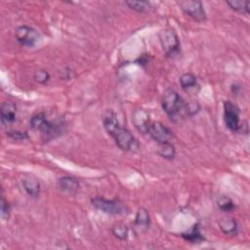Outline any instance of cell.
<instances>
[{"label":"cell","mask_w":250,"mask_h":250,"mask_svg":"<svg viewBox=\"0 0 250 250\" xmlns=\"http://www.w3.org/2000/svg\"><path fill=\"white\" fill-rule=\"evenodd\" d=\"M103 125L106 133L114 140L116 146L123 151H136L140 145L131 132L122 127L112 111H107L103 117Z\"/></svg>","instance_id":"6da1fadb"},{"label":"cell","mask_w":250,"mask_h":250,"mask_svg":"<svg viewBox=\"0 0 250 250\" xmlns=\"http://www.w3.org/2000/svg\"><path fill=\"white\" fill-rule=\"evenodd\" d=\"M161 106L168 118L176 124L182 123L190 115L188 104L172 88L166 89L161 98Z\"/></svg>","instance_id":"7a4b0ae2"},{"label":"cell","mask_w":250,"mask_h":250,"mask_svg":"<svg viewBox=\"0 0 250 250\" xmlns=\"http://www.w3.org/2000/svg\"><path fill=\"white\" fill-rule=\"evenodd\" d=\"M29 125L32 130L39 132L46 141L62 135L65 128V124L62 119H49L43 111L34 113L29 120Z\"/></svg>","instance_id":"3957f363"},{"label":"cell","mask_w":250,"mask_h":250,"mask_svg":"<svg viewBox=\"0 0 250 250\" xmlns=\"http://www.w3.org/2000/svg\"><path fill=\"white\" fill-rule=\"evenodd\" d=\"M158 38L162 50L166 57L175 58L181 52V43L178 34L171 27H165L158 33Z\"/></svg>","instance_id":"277c9868"},{"label":"cell","mask_w":250,"mask_h":250,"mask_svg":"<svg viewBox=\"0 0 250 250\" xmlns=\"http://www.w3.org/2000/svg\"><path fill=\"white\" fill-rule=\"evenodd\" d=\"M91 203L96 209L108 215L121 216L128 212L127 207L118 199H106L101 196H96L91 199Z\"/></svg>","instance_id":"5b68a950"},{"label":"cell","mask_w":250,"mask_h":250,"mask_svg":"<svg viewBox=\"0 0 250 250\" xmlns=\"http://www.w3.org/2000/svg\"><path fill=\"white\" fill-rule=\"evenodd\" d=\"M224 122L226 127L232 133L240 132L242 129L240 109L231 101H226L224 103Z\"/></svg>","instance_id":"8992f818"},{"label":"cell","mask_w":250,"mask_h":250,"mask_svg":"<svg viewBox=\"0 0 250 250\" xmlns=\"http://www.w3.org/2000/svg\"><path fill=\"white\" fill-rule=\"evenodd\" d=\"M180 9L192 20L198 22H204L207 20V15L201 1L198 0H181L177 1Z\"/></svg>","instance_id":"52a82bcc"},{"label":"cell","mask_w":250,"mask_h":250,"mask_svg":"<svg viewBox=\"0 0 250 250\" xmlns=\"http://www.w3.org/2000/svg\"><path fill=\"white\" fill-rule=\"evenodd\" d=\"M15 37L17 41L23 47L32 48L39 41V33L36 29L28 25H21L16 29Z\"/></svg>","instance_id":"ba28073f"},{"label":"cell","mask_w":250,"mask_h":250,"mask_svg":"<svg viewBox=\"0 0 250 250\" xmlns=\"http://www.w3.org/2000/svg\"><path fill=\"white\" fill-rule=\"evenodd\" d=\"M147 134L157 144L172 143V141L175 139L173 132L160 121H152Z\"/></svg>","instance_id":"9c48e42d"},{"label":"cell","mask_w":250,"mask_h":250,"mask_svg":"<svg viewBox=\"0 0 250 250\" xmlns=\"http://www.w3.org/2000/svg\"><path fill=\"white\" fill-rule=\"evenodd\" d=\"M151 120L148 112L144 108H136L132 113V123L142 134H147Z\"/></svg>","instance_id":"30bf717a"},{"label":"cell","mask_w":250,"mask_h":250,"mask_svg":"<svg viewBox=\"0 0 250 250\" xmlns=\"http://www.w3.org/2000/svg\"><path fill=\"white\" fill-rule=\"evenodd\" d=\"M17 105L14 102L12 101H5L0 109V118L1 122L4 126H9L15 123L17 120Z\"/></svg>","instance_id":"8fae6325"},{"label":"cell","mask_w":250,"mask_h":250,"mask_svg":"<svg viewBox=\"0 0 250 250\" xmlns=\"http://www.w3.org/2000/svg\"><path fill=\"white\" fill-rule=\"evenodd\" d=\"M21 186L27 195L36 198L40 194L41 186L39 181L32 175H26L21 180Z\"/></svg>","instance_id":"7c38bea8"},{"label":"cell","mask_w":250,"mask_h":250,"mask_svg":"<svg viewBox=\"0 0 250 250\" xmlns=\"http://www.w3.org/2000/svg\"><path fill=\"white\" fill-rule=\"evenodd\" d=\"M58 187L63 192L75 194L79 189V182L71 176H62L58 179Z\"/></svg>","instance_id":"4fadbf2b"},{"label":"cell","mask_w":250,"mask_h":250,"mask_svg":"<svg viewBox=\"0 0 250 250\" xmlns=\"http://www.w3.org/2000/svg\"><path fill=\"white\" fill-rule=\"evenodd\" d=\"M180 84L182 89L187 93H196L199 90L197 78L190 72H186L180 76Z\"/></svg>","instance_id":"5bb4252c"},{"label":"cell","mask_w":250,"mask_h":250,"mask_svg":"<svg viewBox=\"0 0 250 250\" xmlns=\"http://www.w3.org/2000/svg\"><path fill=\"white\" fill-rule=\"evenodd\" d=\"M150 225V217H149V212L147 209L141 207L138 209L136 216H135V220H134V226L141 229H146L147 228H149Z\"/></svg>","instance_id":"9a60e30c"},{"label":"cell","mask_w":250,"mask_h":250,"mask_svg":"<svg viewBox=\"0 0 250 250\" xmlns=\"http://www.w3.org/2000/svg\"><path fill=\"white\" fill-rule=\"evenodd\" d=\"M181 236L190 243H200L204 240V236L200 230V227L198 224L193 225L188 230L182 232Z\"/></svg>","instance_id":"2e32d148"},{"label":"cell","mask_w":250,"mask_h":250,"mask_svg":"<svg viewBox=\"0 0 250 250\" xmlns=\"http://www.w3.org/2000/svg\"><path fill=\"white\" fill-rule=\"evenodd\" d=\"M219 228L223 233L227 235H235L238 230V226L233 218L225 217L219 221Z\"/></svg>","instance_id":"e0dca14e"},{"label":"cell","mask_w":250,"mask_h":250,"mask_svg":"<svg viewBox=\"0 0 250 250\" xmlns=\"http://www.w3.org/2000/svg\"><path fill=\"white\" fill-rule=\"evenodd\" d=\"M157 154L167 160L174 159L175 155H176V149H175L174 145L172 143L158 144Z\"/></svg>","instance_id":"ac0fdd59"},{"label":"cell","mask_w":250,"mask_h":250,"mask_svg":"<svg viewBox=\"0 0 250 250\" xmlns=\"http://www.w3.org/2000/svg\"><path fill=\"white\" fill-rule=\"evenodd\" d=\"M227 5L233 11L249 15V8H250V2L249 1H241V0H231L227 1Z\"/></svg>","instance_id":"d6986e66"},{"label":"cell","mask_w":250,"mask_h":250,"mask_svg":"<svg viewBox=\"0 0 250 250\" xmlns=\"http://www.w3.org/2000/svg\"><path fill=\"white\" fill-rule=\"evenodd\" d=\"M125 5H127L131 10H134L138 13H147L150 9V3L148 1H133V0H128L125 1Z\"/></svg>","instance_id":"ffe728a7"},{"label":"cell","mask_w":250,"mask_h":250,"mask_svg":"<svg viewBox=\"0 0 250 250\" xmlns=\"http://www.w3.org/2000/svg\"><path fill=\"white\" fill-rule=\"evenodd\" d=\"M112 234L119 240H126L128 238L129 229L128 227L123 223H116L111 228Z\"/></svg>","instance_id":"44dd1931"},{"label":"cell","mask_w":250,"mask_h":250,"mask_svg":"<svg viewBox=\"0 0 250 250\" xmlns=\"http://www.w3.org/2000/svg\"><path fill=\"white\" fill-rule=\"evenodd\" d=\"M217 204L219 209L223 212H231L235 208L232 199L228 195H221L217 200Z\"/></svg>","instance_id":"7402d4cb"},{"label":"cell","mask_w":250,"mask_h":250,"mask_svg":"<svg viewBox=\"0 0 250 250\" xmlns=\"http://www.w3.org/2000/svg\"><path fill=\"white\" fill-rule=\"evenodd\" d=\"M33 78L39 84H46L50 80V73L45 69H38L34 72Z\"/></svg>","instance_id":"603a6c76"},{"label":"cell","mask_w":250,"mask_h":250,"mask_svg":"<svg viewBox=\"0 0 250 250\" xmlns=\"http://www.w3.org/2000/svg\"><path fill=\"white\" fill-rule=\"evenodd\" d=\"M11 215V207L9 202L6 200L4 195L1 196V218L3 220H8Z\"/></svg>","instance_id":"cb8c5ba5"},{"label":"cell","mask_w":250,"mask_h":250,"mask_svg":"<svg viewBox=\"0 0 250 250\" xmlns=\"http://www.w3.org/2000/svg\"><path fill=\"white\" fill-rule=\"evenodd\" d=\"M8 137L14 139V140H25L28 138V135L26 132H21V131H18V130H13V131H9L7 132Z\"/></svg>","instance_id":"d4e9b609"}]
</instances>
